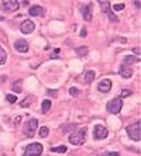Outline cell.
Masks as SVG:
<instances>
[{
  "instance_id": "obj_20",
  "label": "cell",
  "mask_w": 141,
  "mask_h": 156,
  "mask_svg": "<svg viewBox=\"0 0 141 156\" xmlns=\"http://www.w3.org/2000/svg\"><path fill=\"white\" fill-rule=\"evenodd\" d=\"M102 6V10L105 11L106 14H107V13H110V3H109V2H100V3H99Z\"/></svg>"
},
{
  "instance_id": "obj_9",
  "label": "cell",
  "mask_w": 141,
  "mask_h": 156,
  "mask_svg": "<svg viewBox=\"0 0 141 156\" xmlns=\"http://www.w3.org/2000/svg\"><path fill=\"white\" fill-rule=\"evenodd\" d=\"M14 49L20 54H25V52L28 51V44L25 40H17L14 44Z\"/></svg>"
},
{
  "instance_id": "obj_33",
  "label": "cell",
  "mask_w": 141,
  "mask_h": 156,
  "mask_svg": "<svg viewBox=\"0 0 141 156\" xmlns=\"http://www.w3.org/2000/svg\"><path fill=\"white\" fill-rule=\"evenodd\" d=\"M134 6H135V9H137V10L140 9V3H138V2H134Z\"/></svg>"
},
{
  "instance_id": "obj_3",
  "label": "cell",
  "mask_w": 141,
  "mask_h": 156,
  "mask_svg": "<svg viewBox=\"0 0 141 156\" xmlns=\"http://www.w3.org/2000/svg\"><path fill=\"white\" fill-rule=\"evenodd\" d=\"M121 107H123V100L120 97H116L113 98V100H110V103H107V111L112 114H119L120 111H121Z\"/></svg>"
},
{
  "instance_id": "obj_10",
  "label": "cell",
  "mask_w": 141,
  "mask_h": 156,
  "mask_svg": "<svg viewBox=\"0 0 141 156\" xmlns=\"http://www.w3.org/2000/svg\"><path fill=\"white\" fill-rule=\"evenodd\" d=\"M120 76L123 77V79H130L131 76H133V68L128 65H121L120 66Z\"/></svg>"
},
{
  "instance_id": "obj_31",
  "label": "cell",
  "mask_w": 141,
  "mask_h": 156,
  "mask_svg": "<svg viewBox=\"0 0 141 156\" xmlns=\"http://www.w3.org/2000/svg\"><path fill=\"white\" fill-rule=\"evenodd\" d=\"M133 52H134V54H135V55H140V48H134V49H133Z\"/></svg>"
},
{
  "instance_id": "obj_4",
  "label": "cell",
  "mask_w": 141,
  "mask_h": 156,
  "mask_svg": "<svg viewBox=\"0 0 141 156\" xmlns=\"http://www.w3.org/2000/svg\"><path fill=\"white\" fill-rule=\"evenodd\" d=\"M43 153V145L38 142H34L31 145H27L24 151V156H40Z\"/></svg>"
},
{
  "instance_id": "obj_24",
  "label": "cell",
  "mask_w": 141,
  "mask_h": 156,
  "mask_svg": "<svg viewBox=\"0 0 141 156\" xmlns=\"http://www.w3.org/2000/svg\"><path fill=\"white\" fill-rule=\"evenodd\" d=\"M6 100H7L10 104H14V103L17 101V97H16L14 94H7V96H6Z\"/></svg>"
},
{
  "instance_id": "obj_12",
  "label": "cell",
  "mask_w": 141,
  "mask_h": 156,
  "mask_svg": "<svg viewBox=\"0 0 141 156\" xmlns=\"http://www.w3.org/2000/svg\"><path fill=\"white\" fill-rule=\"evenodd\" d=\"M80 13H82L85 21H91L92 20V7H91V4H89V6H87V4L80 6Z\"/></svg>"
},
{
  "instance_id": "obj_16",
  "label": "cell",
  "mask_w": 141,
  "mask_h": 156,
  "mask_svg": "<svg viewBox=\"0 0 141 156\" xmlns=\"http://www.w3.org/2000/svg\"><path fill=\"white\" fill-rule=\"evenodd\" d=\"M6 61H7V54H6V51L3 49V47L0 45V66L4 65Z\"/></svg>"
},
{
  "instance_id": "obj_30",
  "label": "cell",
  "mask_w": 141,
  "mask_h": 156,
  "mask_svg": "<svg viewBox=\"0 0 141 156\" xmlns=\"http://www.w3.org/2000/svg\"><path fill=\"white\" fill-rule=\"evenodd\" d=\"M80 37H82V38H85V37H86V28L80 30Z\"/></svg>"
},
{
  "instance_id": "obj_6",
  "label": "cell",
  "mask_w": 141,
  "mask_h": 156,
  "mask_svg": "<svg viewBox=\"0 0 141 156\" xmlns=\"http://www.w3.org/2000/svg\"><path fill=\"white\" fill-rule=\"evenodd\" d=\"M18 6H20V3L17 0H4V2H2L3 13H14L16 10H18Z\"/></svg>"
},
{
  "instance_id": "obj_19",
  "label": "cell",
  "mask_w": 141,
  "mask_h": 156,
  "mask_svg": "<svg viewBox=\"0 0 141 156\" xmlns=\"http://www.w3.org/2000/svg\"><path fill=\"white\" fill-rule=\"evenodd\" d=\"M66 151H68V148H66L65 145L57 146V148H51V152H55V153H65Z\"/></svg>"
},
{
  "instance_id": "obj_15",
  "label": "cell",
  "mask_w": 141,
  "mask_h": 156,
  "mask_svg": "<svg viewBox=\"0 0 141 156\" xmlns=\"http://www.w3.org/2000/svg\"><path fill=\"white\" fill-rule=\"evenodd\" d=\"M95 77H96V73L93 72V70H87L86 73H85V83H92L95 80Z\"/></svg>"
},
{
  "instance_id": "obj_13",
  "label": "cell",
  "mask_w": 141,
  "mask_h": 156,
  "mask_svg": "<svg viewBox=\"0 0 141 156\" xmlns=\"http://www.w3.org/2000/svg\"><path fill=\"white\" fill-rule=\"evenodd\" d=\"M28 13H30V16H33V17H38V16H44L45 10H44L41 6H33V7H30Z\"/></svg>"
},
{
  "instance_id": "obj_32",
  "label": "cell",
  "mask_w": 141,
  "mask_h": 156,
  "mask_svg": "<svg viewBox=\"0 0 141 156\" xmlns=\"http://www.w3.org/2000/svg\"><path fill=\"white\" fill-rule=\"evenodd\" d=\"M109 156H120V153L119 152H110L109 153Z\"/></svg>"
},
{
  "instance_id": "obj_11",
  "label": "cell",
  "mask_w": 141,
  "mask_h": 156,
  "mask_svg": "<svg viewBox=\"0 0 141 156\" xmlns=\"http://www.w3.org/2000/svg\"><path fill=\"white\" fill-rule=\"evenodd\" d=\"M98 89H99V91H102V93H109L110 89H112V80L110 79H103L100 83H99Z\"/></svg>"
},
{
  "instance_id": "obj_5",
  "label": "cell",
  "mask_w": 141,
  "mask_h": 156,
  "mask_svg": "<svg viewBox=\"0 0 141 156\" xmlns=\"http://www.w3.org/2000/svg\"><path fill=\"white\" fill-rule=\"evenodd\" d=\"M37 127H38V121H37L35 118H31V120L27 121V122H25V125H24V134H25V136L33 138L34 134H35V131H37Z\"/></svg>"
},
{
  "instance_id": "obj_22",
  "label": "cell",
  "mask_w": 141,
  "mask_h": 156,
  "mask_svg": "<svg viewBox=\"0 0 141 156\" xmlns=\"http://www.w3.org/2000/svg\"><path fill=\"white\" fill-rule=\"evenodd\" d=\"M31 100H33V97H31V96H27V97L24 98V101L20 103V105H21V107H28V105L31 104Z\"/></svg>"
},
{
  "instance_id": "obj_18",
  "label": "cell",
  "mask_w": 141,
  "mask_h": 156,
  "mask_svg": "<svg viewBox=\"0 0 141 156\" xmlns=\"http://www.w3.org/2000/svg\"><path fill=\"white\" fill-rule=\"evenodd\" d=\"M76 55H78V56H80V58L86 56V55H87V48H86V47H79V48H76Z\"/></svg>"
},
{
  "instance_id": "obj_7",
  "label": "cell",
  "mask_w": 141,
  "mask_h": 156,
  "mask_svg": "<svg viewBox=\"0 0 141 156\" xmlns=\"http://www.w3.org/2000/svg\"><path fill=\"white\" fill-rule=\"evenodd\" d=\"M107 135H109L107 128H105L103 125H96L95 127V131H93L95 139H105L107 138Z\"/></svg>"
},
{
  "instance_id": "obj_1",
  "label": "cell",
  "mask_w": 141,
  "mask_h": 156,
  "mask_svg": "<svg viewBox=\"0 0 141 156\" xmlns=\"http://www.w3.org/2000/svg\"><path fill=\"white\" fill-rule=\"evenodd\" d=\"M86 132L87 128H80L79 131H75L72 134L69 135V142L72 145H82L86 141Z\"/></svg>"
},
{
  "instance_id": "obj_28",
  "label": "cell",
  "mask_w": 141,
  "mask_h": 156,
  "mask_svg": "<svg viewBox=\"0 0 141 156\" xmlns=\"http://www.w3.org/2000/svg\"><path fill=\"white\" fill-rule=\"evenodd\" d=\"M47 93H48V96H51V97H57V96H58V91L57 90H47Z\"/></svg>"
},
{
  "instance_id": "obj_8",
  "label": "cell",
  "mask_w": 141,
  "mask_h": 156,
  "mask_svg": "<svg viewBox=\"0 0 141 156\" xmlns=\"http://www.w3.org/2000/svg\"><path fill=\"white\" fill-rule=\"evenodd\" d=\"M34 28H35V26H34V23L31 20H24L21 23V26H20V30H21L23 34H31L34 31Z\"/></svg>"
},
{
  "instance_id": "obj_25",
  "label": "cell",
  "mask_w": 141,
  "mask_h": 156,
  "mask_svg": "<svg viewBox=\"0 0 141 156\" xmlns=\"http://www.w3.org/2000/svg\"><path fill=\"white\" fill-rule=\"evenodd\" d=\"M131 93H133L131 90H121V93H120V98L123 100L124 97H128V96H131Z\"/></svg>"
},
{
  "instance_id": "obj_2",
  "label": "cell",
  "mask_w": 141,
  "mask_h": 156,
  "mask_svg": "<svg viewBox=\"0 0 141 156\" xmlns=\"http://www.w3.org/2000/svg\"><path fill=\"white\" fill-rule=\"evenodd\" d=\"M140 127H141V124L140 121H137V122H134L131 124V125H128L127 127V134H128V138L133 139V141L138 142L141 139V131H140Z\"/></svg>"
},
{
  "instance_id": "obj_26",
  "label": "cell",
  "mask_w": 141,
  "mask_h": 156,
  "mask_svg": "<svg viewBox=\"0 0 141 156\" xmlns=\"http://www.w3.org/2000/svg\"><path fill=\"white\" fill-rule=\"evenodd\" d=\"M123 9H124V3H117L113 6V10L114 11H121Z\"/></svg>"
},
{
  "instance_id": "obj_21",
  "label": "cell",
  "mask_w": 141,
  "mask_h": 156,
  "mask_svg": "<svg viewBox=\"0 0 141 156\" xmlns=\"http://www.w3.org/2000/svg\"><path fill=\"white\" fill-rule=\"evenodd\" d=\"M13 90L16 93H20L21 91V80H16L14 83H13Z\"/></svg>"
},
{
  "instance_id": "obj_14",
  "label": "cell",
  "mask_w": 141,
  "mask_h": 156,
  "mask_svg": "<svg viewBox=\"0 0 141 156\" xmlns=\"http://www.w3.org/2000/svg\"><path fill=\"white\" fill-rule=\"evenodd\" d=\"M140 61V59L137 58V56H133V55H126L123 59V65H133V63H137V62Z\"/></svg>"
},
{
  "instance_id": "obj_23",
  "label": "cell",
  "mask_w": 141,
  "mask_h": 156,
  "mask_svg": "<svg viewBox=\"0 0 141 156\" xmlns=\"http://www.w3.org/2000/svg\"><path fill=\"white\" fill-rule=\"evenodd\" d=\"M48 132H50V129H48L47 127H41L40 128V136H41V138H47Z\"/></svg>"
},
{
  "instance_id": "obj_17",
  "label": "cell",
  "mask_w": 141,
  "mask_h": 156,
  "mask_svg": "<svg viewBox=\"0 0 141 156\" xmlns=\"http://www.w3.org/2000/svg\"><path fill=\"white\" fill-rule=\"evenodd\" d=\"M50 108H51V100H44L43 104H41V111L45 114L50 111Z\"/></svg>"
},
{
  "instance_id": "obj_27",
  "label": "cell",
  "mask_w": 141,
  "mask_h": 156,
  "mask_svg": "<svg viewBox=\"0 0 141 156\" xmlns=\"http://www.w3.org/2000/svg\"><path fill=\"white\" fill-rule=\"evenodd\" d=\"M69 93H71V96H73V97H76V96L79 94V90H78L76 87H71V89H69Z\"/></svg>"
},
{
  "instance_id": "obj_29",
  "label": "cell",
  "mask_w": 141,
  "mask_h": 156,
  "mask_svg": "<svg viewBox=\"0 0 141 156\" xmlns=\"http://www.w3.org/2000/svg\"><path fill=\"white\" fill-rule=\"evenodd\" d=\"M62 129H64V132H66V131H69V129H76V125L72 124V125H68V127H64Z\"/></svg>"
}]
</instances>
